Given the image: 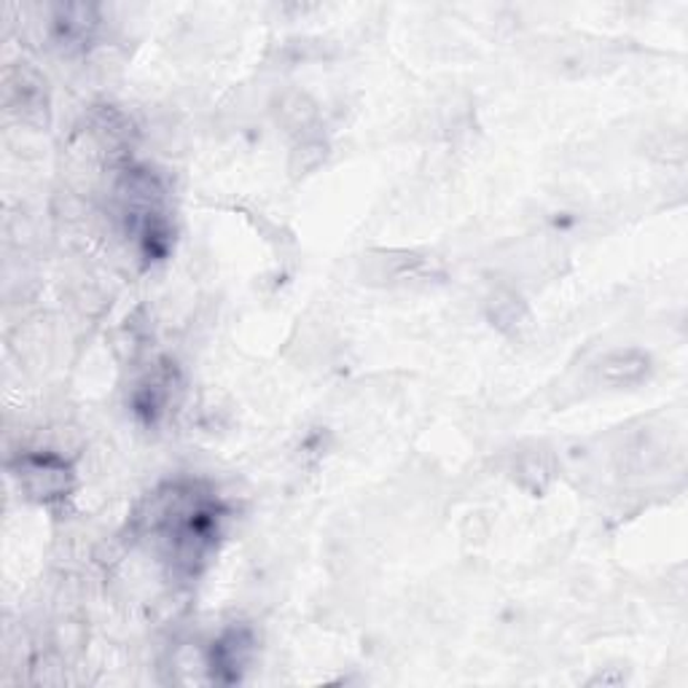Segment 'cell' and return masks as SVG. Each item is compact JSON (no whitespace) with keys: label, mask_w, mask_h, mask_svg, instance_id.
Listing matches in <instances>:
<instances>
[{"label":"cell","mask_w":688,"mask_h":688,"mask_svg":"<svg viewBox=\"0 0 688 688\" xmlns=\"http://www.w3.org/2000/svg\"><path fill=\"white\" fill-rule=\"evenodd\" d=\"M514 474L525 487L530 489H540L546 482L552 479V465H549V455L546 452H522L516 455L514 461Z\"/></svg>","instance_id":"5b68a950"},{"label":"cell","mask_w":688,"mask_h":688,"mask_svg":"<svg viewBox=\"0 0 688 688\" xmlns=\"http://www.w3.org/2000/svg\"><path fill=\"white\" fill-rule=\"evenodd\" d=\"M648 374H651V358H648V353L635 347L614 350V353L603 355L595 363L597 385L610 387V391L640 385V382L648 380Z\"/></svg>","instance_id":"7a4b0ae2"},{"label":"cell","mask_w":688,"mask_h":688,"mask_svg":"<svg viewBox=\"0 0 688 688\" xmlns=\"http://www.w3.org/2000/svg\"><path fill=\"white\" fill-rule=\"evenodd\" d=\"M489 307H493V321L498 323L500 328H516L525 321V304H522V299L512 291L495 293Z\"/></svg>","instance_id":"8992f818"},{"label":"cell","mask_w":688,"mask_h":688,"mask_svg":"<svg viewBox=\"0 0 688 688\" xmlns=\"http://www.w3.org/2000/svg\"><path fill=\"white\" fill-rule=\"evenodd\" d=\"M251 656V637L245 633H226L213 648V672L224 675V680H237Z\"/></svg>","instance_id":"277c9868"},{"label":"cell","mask_w":688,"mask_h":688,"mask_svg":"<svg viewBox=\"0 0 688 688\" xmlns=\"http://www.w3.org/2000/svg\"><path fill=\"white\" fill-rule=\"evenodd\" d=\"M19 489L36 503H57L73 489V468L54 452H28L11 465Z\"/></svg>","instance_id":"6da1fadb"},{"label":"cell","mask_w":688,"mask_h":688,"mask_svg":"<svg viewBox=\"0 0 688 688\" xmlns=\"http://www.w3.org/2000/svg\"><path fill=\"white\" fill-rule=\"evenodd\" d=\"M33 70H17L6 79V100L11 111H17L22 119H41L47 117V89Z\"/></svg>","instance_id":"3957f363"}]
</instances>
